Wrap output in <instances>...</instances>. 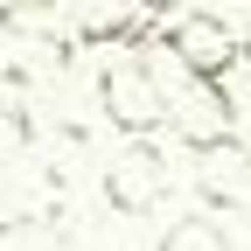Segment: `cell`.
I'll return each instance as SVG.
<instances>
[{
	"label": "cell",
	"mask_w": 251,
	"mask_h": 251,
	"mask_svg": "<svg viewBox=\"0 0 251 251\" xmlns=\"http://www.w3.org/2000/svg\"><path fill=\"white\" fill-rule=\"evenodd\" d=\"M244 63H251V42H244Z\"/></svg>",
	"instance_id": "obj_9"
},
{
	"label": "cell",
	"mask_w": 251,
	"mask_h": 251,
	"mask_svg": "<svg viewBox=\"0 0 251 251\" xmlns=\"http://www.w3.org/2000/svg\"><path fill=\"white\" fill-rule=\"evenodd\" d=\"M0 230H7V216H0Z\"/></svg>",
	"instance_id": "obj_10"
},
{
	"label": "cell",
	"mask_w": 251,
	"mask_h": 251,
	"mask_svg": "<svg viewBox=\"0 0 251 251\" xmlns=\"http://www.w3.org/2000/svg\"><path fill=\"white\" fill-rule=\"evenodd\" d=\"M161 42L188 84H224L244 56V42L224 28V14H175V21H161Z\"/></svg>",
	"instance_id": "obj_2"
},
{
	"label": "cell",
	"mask_w": 251,
	"mask_h": 251,
	"mask_svg": "<svg viewBox=\"0 0 251 251\" xmlns=\"http://www.w3.org/2000/svg\"><path fill=\"white\" fill-rule=\"evenodd\" d=\"M237 119H244V133H251V91H244V98H237Z\"/></svg>",
	"instance_id": "obj_8"
},
{
	"label": "cell",
	"mask_w": 251,
	"mask_h": 251,
	"mask_svg": "<svg viewBox=\"0 0 251 251\" xmlns=\"http://www.w3.org/2000/svg\"><path fill=\"white\" fill-rule=\"evenodd\" d=\"M28 140V112H21V98H0V153H14Z\"/></svg>",
	"instance_id": "obj_7"
},
{
	"label": "cell",
	"mask_w": 251,
	"mask_h": 251,
	"mask_svg": "<svg viewBox=\"0 0 251 251\" xmlns=\"http://www.w3.org/2000/svg\"><path fill=\"white\" fill-rule=\"evenodd\" d=\"M168 126L188 153H216L224 140H237V91L230 84H196L188 98H175Z\"/></svg>",
	"instance_id": "obj_3"
},
{
	"label": "cell",
	"mask_w": 251,
	"mask_h": 251,
	"mask_svg": "<svg viewBox=\"0 0 251 251\" xmlns=\"http://www.w3.org/2000/svg\"><path fill=\"white\" fill-rule=\"evenodd\" d=\"M98 105H105V119L119 126L126 140H153L168 126V112H175L168 84L140 63V49H119L105 70H98Z\"/></svg>",
	"instance_id": "obj_1"
},
{
	"label": "cell",
	"mask_w": 251,
	"mask_h": 251,
	"mask_svg": "<svg viewBox=\"0 0 251 251\" xmlns=\"http://www.w3.org/2000/svg\"><path fill=\"white\" fill-rule=\"evenodd\" d=\"M105 202H112L119 216H153V209L168 202V161L153 153V140H133V147L105 168Z\"/></svg>",
	"instance_id": "obj_4"
},
{
	"label": "cell",
	"mask_w": 251,
	"mask_h": 251,
	"mask_svg": "<svg viewBox=\"0 0 251 251\" xmlns=\"http://www.w3.org/2000/svg\"><path fill=\"white\" fill-rule=\"evenodd\" d=\"M0 28L21 42H56L63 35V0H0Z\"/></svg>",
	"instance_id": "obj_5"
},
{
	"label": "cell",
	"mask_w": 251,
	"mask_h": 251,
	"mask_svg": "<svg viewBox=\"0 0 251 251\" xmlns=\"http://www.w3.org/2000/svg\"><path fill=\"white\" fill-rule=\"evenodd\" d=\"M161 251H230V237H224L216 216H181V224H168Z\"/></svg>",
	"instance_id": "obj_6"
}]
</instances>
